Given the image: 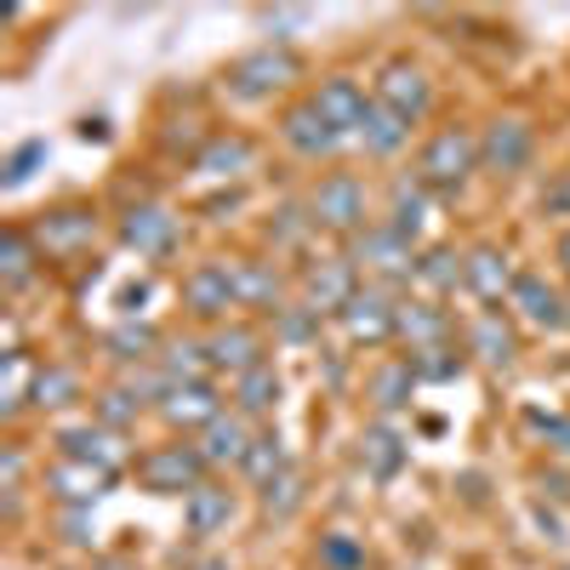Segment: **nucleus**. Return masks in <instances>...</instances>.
<instances>
[{
    "label": "nucleus",
    "mask_w": 570,
    "mask_h": 570,
    "mask_svg": "<svg viewBox=\"0 0 570 570\" xmlns=\"http://www.w3.org/2000/svg\"><path fill=\"white\" fill-rule=\"evenodd\" d=\"M292 80H303V58L292 52V46H257V52H240L223 69L228 104H268Z\"/></svg>",
    "instance_id": "1"
},
{
    "label": "nucleus",
    "mask_w": 570,
    "mask_h": 570,
    "mask_svg": "<svg viewBox=\"0 0 570 570\" xmlns=\"http://www.w3.org/2000/svg\"><path fill=\"white\" fill-rule=\"evenodd\" d=\"M473 171H480V137H473L468 126H440L422 142L411 177L428 188V195H456Z\"/></svg>",
    "instance_id": "2"
},
{
    "label": "nucleus",
    "mask_w": 570,
    "mask_h": 570,
    "mask_svg": "<svg viewBox=\"0 0 570 570\" xmlns=\"http://www.w3.org/2000/svg\"><path fill=\"white\" fill-rule=\"evenodd\" d=\"M206 473H212V462L188 440H166V445L137 456V485L149 497H195L206 485Z\"/></svg>",
    "instance_id": "3"
},
{
    "label": "nucleus",
    "mask_w": 570,
    "mask_h": 570,
    "mask_svg": "<svg viewBox=\"0 0 570 570\" xmlns=\"http://www.w3.org/2000/svg\"><path fill=\"white\" fill-rule=\"evenodd\" d=\"M337 325L354 348H383L400 337V303L389 297V285H360L348 297V308L337 314Z\"/></svg>",
    "instance_id": "4"
},
{
    "label": "nucleus",
    "mask_w": 570,
    "mask_h": 570,
    "mask_svg": "<svg viewBox=\"0 0 570 570\" xmlns=\"http://www.w3.org/2000/svg\"><path fill=\"white\" fill-rule=\"evenodd\" d=\"M308 228H331V234H360L365 228V183L354 171H331L314 183L308 195Z\"/></svg>",
    "instance_id": "5"
},
{
    "label": "nucleus",
    "mask_w": 570,
    "mask_h": 570,
    "mask_svg": "<svg viewBox=\"0 0 570 570\" xmlns=\"http://www.w3.org/2000/svg\"><path fill=\"white\" fill-rule=\"evenodd\" d=\"M35 246H40V257H52V263H75L80 252L98 246V212H91V206L46 212L40 228H35Z\"/></svg>",
    "instance_id": "6"
},
{
    "label": "nucleus",
    "mask_w": 570,
    "mask_h": 570,
    "mask_svg": "<svg viewBox=\"0 0 570 570\" xmlns=\"http://www.w3.org/2000/svg\"><path fill=\"white\" fill-rule=\"evenodd\" d=\"M297 292H303V308L314 314H343L348 297L360 292V268L348 257H314L297 274Z\"/></svg>",
    "instance_id": "7"
},
{
    "label": "nucleus",
    "mask_w": 570,
    "mask_h": 570,
    "mask_svg": "<svg viewBox=\"0 0 570 570\" xmlns=\"http://www.w3.org/2000/svg\"><path fill=\"white\" fill-rule=\"evenodd\" d=\"M354 268H371L376 279L371 285H389V279H411L416 274V246L400 240V234L389 223H376V228H360L354 234Z\"/></svg>",
    "instance_id": "8"
},
{
    "label": "nucleus",
    "mask_w": 570,
    "mask_h": 570,
    "mask_svg": "<svg viewBox=\"0 0 570 570\" xmlns=\"http://www.w3.org/2000/svg\"><path fill=\"white\" fill-rule=\"evenodd\" d=\"M120 240L142 257V263H166L183 246V217L166 206H131L120 217Z\"/></svg>",
    "instance_id": "9"
},
{
    "label": "nucleus",
    "mask_w": 570,
    "mask_h": 570,
    "mask_svg": "<svg viewBox=\"0 0 570 570\" xmlns=\"http://www.w3.org/2000/svg\"><path fill=\"white\" fill-rule=\"evenodd\" d=\"M376 104H389L394 115H405L416 126L428 115V104H434V80H428V69L411 63V58H389L383 75H376Z\"/></svg>",
    "instance_id": "10"
},
{
    "label": "nucleus",
    "mask_w": 570,
    "mask_h": 570,
    "mask_svg": "<svg viewBox=\"0 0 570 570\" xmlns=\"http://www.w3.org/2000/svg\"><path fill=\"white\" fill-rule=\"evenodd\" d=\"M160 422L171 428V434H206V428L223 416V400L212 383H171L160 400H155Z\"/></svg>",
    "instance_id": "11"
},
{
    "label": "nucleus",
    "mask_w": 570,
    "mask_h": 570,
    "mask_svg": "<svg viewBox=\"0 0 570 570\" xmlns=\"http://www.w3.org/2000/svg\"><path fill=\"white\" fill-rule=\"evenodd\" d=\"M183 303L195 320H223L228 308H240V285H234V263H200L183 274Z\"/></svg>",
    "instance_id": "12"
},
{
    "label": "nucleus",
    "mask_w": 570,
    "mask_h": 570,
    "mask_svg": "<svg viewBox=\"0 0 570 570\" xmlns=\"http://www.w3.org/2000/svg\"><path fill=\"white\" fill-rule=\"evenodd\" d=\"M109 485H115V473L91 468L80 456H63V451H58L52 468H46V491L58 497V508H98L109 497Z\"/></svg>",
    "instance_id": "13"
},
{
    "label": "nucleus",
    "mask_w": 570,
    "mask_h": 570,
    "mask_svg": "<svg viewBox=\"0 0 570 570\" xmlns=\"http://www.w3.org/2000/svg\"><path fill=\"white\" fill-rule=\"evenodd\" d=\"M279 137H285V149L303 155V160H325V155H337L343 142H348V137H343L337 126H331L308 98H303V104H292V109L279 115Z\"/></svg>",
    "instance_id": "14"
},
{
    "label": "nucleus",
    "mask_w": 570,
    "mask_h": 570,
    "mask_svg": "<svg viewBox=\"0 0 570 570\" xmlns=\"http://www.w3.org/2000/svg\"><path fill=\"white\" fill-rule=\"evenodd\" d=\"M58 451L63 456H80L91 468H104V473H120L131 462L126 440L115 434V428H104V422H63L58 428Z\"/></svg>",
    "instance_id": "15"
},
{
    "label": "nucleus",
    "mask_w": 570,
    "mask_h": 570,
    "mask_svg": "<svg viewBox=\"0 0 570 570\" xmlns=\"http://www.w3.org/2000/svg\"><path fill=\"white\" fill-rule=\"evenodd\" d=\"M531 149H537V131L525 126V120H491L485 126V137H480V166L491 171V177H513V171H525V160H531Z\"/></svg>",
    "instance_id": "16"
},
{
    "label": "nucleus",
    "mask_w": 570,
    "mask_h": 570,
    "mask_svg": "<svg viewBox=\"0 0 570 570\" xmlns=\"http://www.w3.org/2000/svg\"><path fill=\"white\" fill-rule=\"evenodd\" d=\"M234 519H240V497H234L228 485H217V480H206L195 497H183V525H188V537H195V542L223 537Z\"/></svg>",
    "instance_id": "17"
},
{
    "label": "nucleus",
    "mask_w": 570,
    "mask_h": 570,
    "mask_svg": "<svg viewBox=\"0 0 570 570\" xmlns=\"http://www.w3.org/2000/svg\"><path fill=\"white\" fill-rule=\"evenodd\" d=\"M206 354H212V371H228V376H246V371H257V365H268L263 354V331L257 325H217L212 337H206Z\"/></svg>",
    "instance_id": "18"
},
{
    "label": "nucleus",
    "mask_w": 570,
    "mask_h": 570,
    "mask_svg": "<svg viewBox=\"0 0 570 570\" xmlns=\"http://www.w3.org/2000/svg\"><path fill=\"white\" fill-rule=\"evenodd\" d=\"M508 308L525 320V325H537V331H564V308H570V303L553 292L542 274L525 268V274L513 279V292H508Z\"/></svg>",
    "instance_id": "19"
},
{
    "label": "nucleus",
    "mask_w": 570,
    "mask_h": 570,
    "mask_svg": "<svg viewBox=\"0 0 570 570\" xmlns=\"http://www.w3.org/2000/svg\"><path fill=\"white\" fill-rule=\"evenodd\" d=\"M308 104H314L331 126H337L343 137H354V131H360V120H365V109H371L365 86H360L354 75H331V80H320Z\"/></svg>",
    "instance_id": "20"
},
{
    "label": "nucleus",
    "mask_w": 570,
    "mask_h": 570,
    "mask_svg": "<svg viewBox=\"0 0 570 570\" xmlns=\"http://www.w3.org/2000/svg\"><path fill=\"white\" fill-rule=\"evenodd\" d=\"M252 440H257L252 416H240V411H223V416L206 428V434H200V456H206L212 468H246Z\"/></svg>",
    "instance_id": "21"
},
{
    "label": "nucleus",
    "mask_w": 570,
    "mask_h": 570,
    "mask_svg": "<svg viewBox=\"0 0 570 570\" xmlns=\"http://www.w3.org/2000/svg\"><path fill=\"white\" fill-rule=\"evenodd\" d=\"M513 263H508V252H497V246H473L468 257H462V285L480 303H502L508 292H513Z\"/></svg>",
    "instance_id": "22"
},
{
    "label": "nucleus",
    "mask_w": 570,
    "mask_h": 570,
    "mask_svg": "<svg viewBox=\"0 0 570 570\" xmlns=\"http://www.w3.org/2000/svg\"><path fill=\"white\" fill-rule=\"evenodd\" d=\"M468 354L480 360V365H491V371H508V365H513L519 337H513V325H508V314H502V308L473 314V325H468Z\"/></svg>",
    "instance_id": "23"
},
{
    "label": "nucleus",
    "mask_w": 570,
    "mask_h": 570,
    "mask_svg": "<svg viewBox=\"0 0 570 570\" xmlns=\"http://www.w3.org/2000/svg\"><path fill=\"white\" fill-rule=\"evenodd\" d=\"M354 142L371 155V160H394L405 142H411V120L405 115H394L389 104H376L371 98V109H365V120H360V131H354Z\"/></svg>",
    "instance_id": "24"
},
{
    "label": "nucleus",
    "mask_w": 570,
    "mask_h": 570,
    "mask_svg": "<svg viewBox=\"0 0 570 570\" xmlns=\"http://www.w3.org/2000/svg\"><path fill=\"white\" fill-rule=\"evenodd\" d=\"M428 217H434V200H428V188L416 177H400L394 183V195H389V228L400 234V240H422L428 234Z\"/></svg>",
    "instance_id": "25"
},
{
    "label": "nucleus",
    "mask_w": 570,
    "mask_h": 570,
    "mask_svg": "<svg viewBox=\"0 0 570 570\" xmlns=\"http://www.w3.org/2000/svg\"><path fill=\"white\" fill-rule=\"evenodd\" d=\"M252 166H257V142H252V137H240V131L212 137L206 149L195 155V171H206V177H246Z\"/></svg>",
    "instance_id": "26"
},
{
    "label": "nucleus",
    "mask_w": 570,
    "mask_h": 570,
    "mask_svg": "<svg viewBox=\"0 0 570 570\" xmlns=\"http://www.w3.org/2000/svg\"><path fill=\"white\" fill-rule=\"evenodd\" d=\"M400 337L411 343V354L445 348L451 343V314L440 303H400Z\"/></svg>",
    "instance_id": "27"
},
{
    "label": "nucleus",
    "mask_w": 570,
    "mask_h": 570,
    "mask_svg": "<svg viewBox=\"0 0 570 570\" xmlns=\"http://www.w3.org/2000/svg\"><path fill=\"white\" fill-rule=\"evenodd\" d=\"M206 371H212L206 337H171L160 348V389H171V383H206Z\"/></svg>",
    "instance_id": "28"
},
{
    "label": "nucleus",
    "mask_w": 570,
    "mask_h": 570,
    "mask_svg": "<svg viewBox=\"0 0 570 570\" xmlns=\"http://www.w3.org/2000/svg\"><path fill=\"white\" fill-rule=\"evenodd\" d=\"M279 394H285V383H279L274 365H257V371H246V376H234V411L252 416V422H257V416H274Z\"/></svg>",
    "instance_id": "29"
},
{
    "label": "nucleus",
    "mask_w": 570,
    "mask_h": 570,
    "mask_svg": "<svg viewBox=\"0 0 570 570\" xmlns=\"http://www.w3.org/2000/svg\"><path fill=\"white\" fill-rule=\"evenodd\" d=\"M35 263H46L40 246H35V234L29 228H7V240H0V285H7V292H23V285L35 279Z\"/></svg>",
    "instance_id": "30"
},
{
    "label": "nucleus",
    "mask_w": 570,
    "mask_h": 570,
    "mask_svg": "<svg viewBox=\"0 0 570 570\" xmlns=\"http://www.w3.org/2000/svg\"><path fill=\"white\" fill-rule=\"evenodd\" d=\"M405 440L394 434V428L389 422H376V428H365V440H360V462L376 473V480H394V473L405 468Z\"/></svg>",
    "instance_id": "31"
},
{
    "label": "nucleus",
    "mask_w": 570,
    "mask_h": 570,
    "mask_svg": "<svg viewBox=\"0 0 570 570\" xmlns=\"http://www.w3.org/2000/svg\"><path fill=\"white\" fill-rule=\"evenodd\" d=\"M35 389H40V365H35L23 348H7V376H0V411L18 416V411L35 400Z\"/></svg>",
    "instance_id": "32"
},
{
    "label": "nucleus",
    "mask_w": 570,
    "mask_h": 570,
    "mask_svg": "<svg viewBox=\"0 0 570 570\" xmlns=\"http://www.w3.org/2000/svg\"><path fill=\"white\" fill-rule=\"evenodd\" d=\"M285 468H292V456H285V440L274 434V428H257V440H252V456H246V480L257 485V491H268L274 480H279V473Z\"/></svg>",
    "instance_id": "33"
},
{
    "label": "nucleus",
    "mask_w": 570,
    "mask_h": 570,
    "mask_svg": "<svg viewBox=\"0 0 570 570\" xmlns=\"http://www.w3.org/2000/svg\"><path fill=\"white\" fill-rule=\"evenodd\" d=\"M411 389H416L411 360H389V365L371 371V400H376V411H383V416H394V411L411 400Z\"/></svg>",
    "instance_id": "34"
},
{
    "label": "nucleus",
    "mask_w": 570,
    "mask_h": 570,
    "mask_svg": "<svg viewBox=\"0 0 570 570\" xmlns=\"http://www.w3.org/2000/svg\"><path fill=\"white\" fill-rule=\"evenodd\" d=\"M234 285H240V308H274L279 314V274H274V263H234Z\"/></svg>",
    "instance_id": "35"
},
{
    "label": "nucleus",
    "mask_w": 570,
    "mask_h": 570,
    "mask_svg": "<svg viewBox=\"0 0 570 570\" xmlns=\"http://www.w3.org/2000/svg\"><path fill=\"white\" fill-rule=\"evenodd\" d=\"M155 348H166L160 337H155V325H115L109 331V354L120 360V365H142V360H155Z\"/></svg>",
    "instance_id": "36"
},
{
    "label": "nucleus",
    "mask_w": 570,
    "mask_h": 570,
    "mask_svg": "<svg viewBox=\"0 0 570 570\" xmlns=\"http://www.w3.org/2000/svg\"><path fill=\"white\" fill-rule=\"evenodd\" d=\"M411 371H416V383H445V376H456L468 365V348L445 343V348H422V354H405Z\"/></svg>",
    "instance_id": "37"
},
{
    "label": "nucleus",
    "mask_w": 570,
    "mask_h": 570,
    "mask_svg": "<svg viewBox=\"0 0 570 570\" xmlns=\"http://www.w3.org/2000/svg\"><path fill=\"white\" fill-rule=\"evenodd\" d=\"M416 279H422L434 297H440V292H456V279H462V257H456V252H445V246H440V252H422V257H416Z\"/></svg>",
    "instance_id": "38"
},
{
    "label": "nucleus",
    "mask_w": 570,
    "mask_h": 570,
    "mask_svg": "<svg viewBox=\"0 0 570 570\" xmlns=\"http://www.w3.org/2000/svg\"><path fill=\"white\" fill-rule=\"evenodd\" d=\"M80 394V376L69 371V365H40V389H35V405L40 411H58V405H69Z\"/></svg>",
    "instance_id": "39"
},
{
    "label": "nucleus",
    "mask_w": 570,
    "mask_h": 570,
    "mask_svg": "<svg viewBox=\"0 0 570 570\" xmlns=\"http://www.w3.org/2000/svg\"><path fill=\"white\" fill-rule=\"evenodd\" d=\"M46 160H52V142H46V137L18 142V149L7 155V188H23L35 177V166H46Z\"/></svg>",
    "instance_id": "40"
},
{
    "label": "nucleus",
    "mask_w": 570,
    "mask_h": 570,
    "mask_svg": "<svg viewBox=\"0 0 570 570\" xmlns=\"http://www.w3.org/2000/svg\"><path fill=\"white\" fill-rule=\"evenodd\" d=\"M297 502H303V473L285 468L279 480L263 491V513H268V519H285V513H297Z\"/></svg>",
    "instance_id": "41"
},
{
    "label": "nucleus",
    "mask_w": 570,
    "mask_h": 570,
    "mask_svg": "<svg viewBox=\"0 0 570 570\" xmlns=\"http://www.w3.org/2000/svg\"><path fill=\"white\" fill-rule=\"evenodd\" d=\"M98 411H104L98 422H104V428H115V434H120V428H126V422H131V416L142 411V394H137V389H131V394H126V389H109Z\"/></svg>",
    "instance_id": "42"
},
{
    "label": "nucleus",
    "mask_w": 570,
    "mask_h": 570,
    "mask_svg": "<svg viewBox=\"0 0 570 570\" xmlns=\"http://www.w3.org/2000/svg\"><path fill=\"white\" fill-rule=\"evenodd\" d=\"M320 564L325 570H360L365 564V548H354L348 537H325L320 542Z\"/></svg>",
    "instance_id": "43"
},
{
    "label": "nucleus",
    "mask_w": 570,
    "mask_h": 570,
    "mask_svg": "<svg viewBox=\"0 0 570 570\" xmlns=\"http://www.w3.org/2000/svg\"><path fill=\"white\" fill-rule=\"evenodd\" d=\"M525 422L537 428V434H542V440H548L559 456H570V416H542V411H531Z\"/></svg>",
    "instance_id": "44"
},
{
    "label": "nucleus",
    "mask_w": 570,
    "mask_h": 570,
    "mask_svg": "<svg viewBox=\"0 0 570 570\" xmlns=\"http://www.w3.org/2000/svg\"><path fill=\"white\" fill-rule=\"evenodd\" d=\"M63 531L75 548H86L91 537H98V519H91V508H63Z\"/></svg>",
    "instance_id": "45"
},
{
    "label": "nucleus",
    "mask_w": 570,
    "mask_h": 570,
    "mask_svg": "<svg viewBox=\"0 0 570 570\" xmlns=\"http://www.w3.org/2000/svg\"><path fill=\"white\" fill-rule=\"evenodd\" d=\"M559 263H564V274H570V234H564V240H559Z\"/></svg>",
    "instance_id": "46"
},
{
    "label": "nucleus",
    "mask_w": 570,
    "mask_h": 570,
    "mask_svg": "<svg viewBox=\"0 0 570 570\" xmlns=\"http://www.w3.org/2000/svg\"><path fill=\"white\" fill-rule=\"evenodd\" d=\"M195 570H228V564H223V559H200Z\"/></svg>",
    "instance_id": "47"
},
{
    "label": "nucleus",
    "mask_w": 570,
    "mask_h": 570,
    "mask_svg": "<svg viewBox=\"0 0 570 570\" xmlns=\"http://www.w3.org/2000/svg\"><path fill=\"white\" fill-rule=\"evenodd\" d=\"M564 325H570V308H564Z\"/></svg>",
    "instance_id": "48"
}]
</instances>
